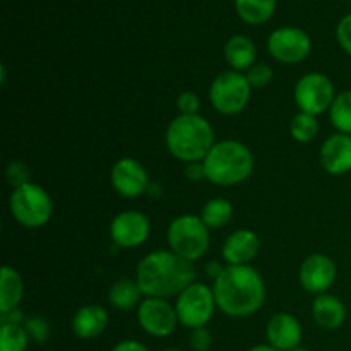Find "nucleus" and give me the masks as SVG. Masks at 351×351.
Instances as JSON below:
<instances>
[{
	"mask_svg": "<svg viewBox=\"0 0 351 351\" xmlns=\"http://www.w3.org/2000/svg\"><path fill=\"white\" fill-rule=\"evenodd\" d=\"M213 293L219 311L228 317L254 315L266 300V285L256 267L225 266L213 281Z\"/></svg>",
	"mask_w": 351,
	"mask_h": 351,
	"instance_id": "1",
	"label": "nucleus"
},
{
	"mask_svg": "<svg viewBox=\"0 0 351 351\" xmlns=\"http://www.w3.org/2000/svg\"><path fill=\"white\" fill-rule=\"evenodd\" d=\"M136 280L144 297L173 298L194 283L195 269L192 263L171 250H154L139 261Z\"/></svg>",
	"mask_w": 351,
	"mask_h": 351,
	"instance_id": "2",
	"label": "nucleus"
},
{
	"mask_svg": "<svg viewBox=\"0 0 351 351\" xmlns=\"http://www.w3.org/2000/svg\"><path fill=\"white\" fill-rule=\"evenodd\" d=\"M165 144L171 156L184 163L204 161L215 146V129L202 115H177L167 127Z\"/></svg>",
	"mask_w": 351,
	"mask_h": 351,
	"instance_id": "3",
	"label": "nucleus"
},
{
	"mask_svg": "<svg viewBox=\"0 0 351 351\" xmlns=\"http://www.w3.org/2000/svg\"><path fill=\"white\" fill-rule=\"evenodd\" d=\"M206 180L219 187H232L245 182L254 171V154L240 141L225 139L216 143L204 158Z\"/></svg>",
	"mask_w": 351,
	"mask_h": 351,
	"instance_id": "4",
	"label": "nucleus"
},
{
	"mask_svg": "<svg viewBox=\"0 0 351 351\" xmlns=\"http://www.w3.org/2000/svg\"><path fill=\"white\" fill-rule=\"evenodd\" d=\"M9 209L14 219L24 228H41L53 215V202L41 185L29 182L23 187L12 189Z\"/></svg>",
	"mask_w": 351,
	"mask_h": 351,
	"instance_id": "5",
	"label": "nucleus"
},
{
	"mask_svg": "<svg viewBox=\"0 0 351 351\" xmlns=\"http://www.w3.org/2000/svg\"><path fill=\"white\" fill-rule=\"evenodd\" d=\"M171 252L184 257L189 263L202 259L209 249V228L201 216L182 215L170 223L167 232Z\"/></svg>",
	"mask_w": 351,
	"mask_h": 351,
	"instance_id": "6",
	"label": "nucleus"
},
{
	"mask_svg": "<svg viewBox=\"0 0 351 351\" xmlns=\"http://www.w3.org/2000/svg\"><path fill=\"white\" fill-rule=\"evenodd\" d=\"M252 95L243 72L225 71L213 79L209 86V101L221 115H239L247 108Z\"/></svg>",
	"mask_w": 351,
	"mask_h": 351,
	"instance_id": "7",
	"label": "nucleus"
},
{
	"mask_svg": "<svg viewBox=\"0 0 351 351\" xmlns=\"http://www.w3.org/2000/svg\"><path fill=\"white\" fill-rule=\"evenodd\" d=\"M216 305L213 287L194 281L189 285L177 297L175 311H177L178 322L189 329L204 328L211 321Z\"/></svg>",
	"mask_w": 351,
	"mask_h": 351,
	"instance_id": "8",
	"label": "nucleus"
},
{
	"mask_svg": "<svg viewBox=\"0 0 351 351\" xmlns=\"http://www.w3.org/2000/svg\"><path fill=\"white\" fill-rule=\"evenodd\" d=\"M293 95L300 112L319 117L331 110L338 93L329 75L321 72H308L298 79Z\"/></svg>",
	"mask_w": 351,
	"mask_h": 351,
	"instance_id": "9",
	"label": "nucleus"
},
{
	"mask_svg": "<svg viewBox=\"0 0 351 351\" xmlns=\"http://www.w3.org/2000/svg\"><path fill=\"white\" fill-rule=\"evenodd\" d=\"M311 50V36L300 27H280L274 29L267 40V51L281 64H298L308 57Z\"/></svg>",
	"mask_w": 351,
	"mask_h": 351,
	"instance_id": "10",
	"label": "nucleus"
},
{
	"mask_svg": "<svg viewBox=\"0 0 351 351\" xmlns=\"http://www.w3.org/2000/svg\"><path fill=\"white\" fill-rule=\"evenodd\" d=\"M137 321L144 332L154 338H167L177 329L178 315L175 305L165 298L144 297L137 307Z\"/></svg>",
	"mask_w": 351,
	"mask_h": 351,
	"instance_id": "11",
	"label": "nucleus"
},
{
	"mask_svg": "<svg viewBox=\"0 0 351 351\" xmlns=\"http://www.w3.org/2000/svg\"><path fill=\"white\" fill-rule=\"evenodd\" d=\"M151 233V221L144 213L122 211L110 223V237L120 249H136L143 245Z\"/></svg>",
	"mask_w": 351,
	"mask_h": 351,
	"instance_id": "12",
	"label": "nucleus"
},
{
	"mask_svg": "<svg viewBox=\"0 0 351 351\" xmlns=\"http://www.w3.org/2000/svg\"><path fill=\"white\" fill-rule=\"evenodd\" d=\"M110 182L117 194L125 199H136L146 194L149 189V177L146 168L136 158H120L110 171Z\"/></svg>",
	"mask_w": 351,
	"mask_h": 351,
	"instance_id": "13",
	"label": "nucleus"
},
{
	"mask_svg": "<svg viewBox=\"0 0 351 351\" xmlns=\"http://www.w3.org/2000/svg\"><path fill=\"white\" fill-rule=\"evenodd\" d=\"M336 273V264L331 257L326 254H312L302 263L298 280L308 293L322 295L335 285Z\"/></svg>",
	"mask_w": 351,
	"mask_h": 351,
	"instance_id": "14",
	"label": "nucleus"
},
{
	"mask_svg": "<svg viewBox=\"0 0 351 351\" xmlns=\"http://www.w3.org/2000/svg\"><path fill=\"white\" fill-rule=\"evenodd\" d=\"M261 250V239L256 232L240 228L226 237L221 249V257L226 266H249Z\"/></svg>",
	"mask_w": 351,
	"mask_h": 351,
	"instance_id": "15",
	"label": "nucleus"
},
{
	"mask_svg": "<svg viewBox=\"0 0 351 351\" xmlns=\"http://www.w3.org/2000/svg\"><path fill=\"white\" fill-rule=\"evenodd\" d=\"M266 338L273 348L290 351L300 346L302 324L295 315L288 312H278L266 326Z\"/></svg>",
	"mask_w": 351,
	"mask_h": 351,
	"instance_id": "16",
	"label": "nucleus"
},
{
	"mask_svg": "<svg viewBox=\"0 0 351 351\" xmlns=\"http://www.w3.org/2000/svg\"><path fill=\"white\" fill-rule=\"evenodd\" d=\"M321 165L329 175H345L351 171V136L336 132L321 146Z\"/></svg>",
	"mask_w": 351,
	"mask_h": 351,
	"instance_id": "17",
	"label": "nucleus"
},
{
	"mask_svg": "<svg viewBox=\"0 0 351 351\" xmlns=\"http://www.w3.org/2000/svg\"><path fill=\"white\" fill-rule=\"evenodd\" d=\"M108 322V311L103 305L88 304L75 311L72 317V331L79 339H95L106 331Z\"/></svg>",
	"mask_w": 351,
	"mask_h": 351,
	"instance_id": "18",
	"label": "nucleus"
},
{
	"mask_svg": "<svg viewBox=\"0 0 351 351\" xmlns=\"http://www.w3.org/2000/svg\"><path fill=\"white\" fill-rule=\"evenodd\" d=\"M312 317L319 328L336 331L346 321V307L335 295L322 293L312 304Z\"/></svg>",
	"mask_w": 351,
	"mask_h": 351,
	"instance_id": "19",
	"label": "nucleus"
},
{
	"mask_svg": "<svg viewBox=\"0 0 351 351\" xmlns=\"http://www.w3.org/2000/svg\"><path fill=\"white\" fill-rule=\"evenodd\" d=\"M257 50L254 41L243 34H235L225 45V58L232 71L247 72L256 62Z\"/></svg>",
	"mask_w": 351,
	"mask_h": 351,
	"instance_id": "20",
	"label": "nucleus"
},
{
	"mask_svg": "<svg viewBox=\"0 0 351 351\" xmlns=\"http://www.w3.org/2000/svg\"><path fill=\"white\" fill-rule=\"evenodd\" d=\"M24 297L23 276L14 267L3 266L0 269V315L19 308Z\"/></svg>",
	"mask_w": 351,
	"mask_h": 351,
	"instance_id": "21",
	"label": "nucleus"
},
{
	"mask_svg": "<svg viewBox=\"0 0 351 351\" xmlns=\"http://www.w3.org/2000/svg\"><path fill=\"white\" fill-rule=\"evenodd\" d=\"M144 293L141 290L137 280H130V278H122V280L115 281L108 291V300L119 311H132V308L139 307L141 302L144 300Z\"/></svg>",
	"mask_w": 351,
	"mask_h": 351,
	"instance_id": "22",
	"label": "nucleus"
},
{
	"mask_svg": "<svg viewBox=\"0 0 351 351\" xmlns=\"http://www.w3.org/2000/svg\"><path fill=\"white\" fill-rule=\"evenodd\" d=\"M201 219L209 230L225 228L233 218V204L225 197L209 199L201 209Z\"/></svg>",
	"mask_w": 351,
	"mask_h": 351,
	"instance_id": "23",
	"label": "nucleus"
},
{
	"mask_svg": "<svg viewBox=\"0 0 351 351\" xmlns=\"http://www.w3.org/2000/svg\"><path fill=\"white\" fill-rule=\"evenodd\" d=\"M239 16L249 24H263L273 17L276 0H235Z\"/></svg>",
	"mask_w": 351,
	"mask_h": 351,
	"instance_id": "24",
	"label": "nucleus"
},
{
	"mask_svg": "<svg viewBox=\"0 0 351 351\" xmlns=\"http://www.w3.org/2000/svg\"><path fill=\"white\" fill-rule=\"evenodd\" d=\"M329 119L338 132L351 136V89L336 95L331 110H329Z\"/></svg>",
	"mask_w": 351,
	"mask_h": 351,
	"instance_id": "25",
	"label": "nucleus"
},
{
	"mask_svg": "<svg viewBox=\"0 0 351 351\" xmlns=\"http://www.w3.org/2000/svg\"><path fill=\"white\" fill-rule=\"evenodd\" d=\"M29 345V335L23 324L0 326V351H26Z\"/></svg>",
	"mask_w": 351,
	"mask_h": 351,
	"instance_id": "26",
	"label": "nucleus"
},
{
	"mask_svg": "<svg viewBox=\"0 0 351 351\" xmlns=\"http://www.w3.org/2000/svg\"><path fill=\"white\" fill-rule=\"evenodd\" d=\"M290 134L297 143L307 144L315 139L319 134V122L317 117L311 113L298 112L290 122Z\"/></svg>",
	"mask_w": 351,
	"mask_h": 351,
	"instance_id": "27",
	"label": "nucleus"
},
{
	"mask_svg": "<svg viewBox=\"0 0 351 351\" xmlns=\"http://www.w3.org/2000/svg\"><path fill=\"white\" fill-rule=\"evenodd\" d=\"M245 77L247 81H249L250 88L263 89L271 84V81H273L274 77V72L267 64H259V62H257V64H254L252 67L245 72Z\"/></svg>",
	"mask_w": 351,
	"mask_h": 351,
	"instance_id": "28",
	"label": "nucleus"
},
{
	"mask_svg": "<svg viewBox=\"0 0 351 351\" xmlns=\"http://www.w3.org/2000/svg\"><path fill=\"white\" fill-rule=\"evenodd\" d=\"M23 326L26 328L27 335H29V339H33V341L36 343H47L51 335L50 322H48L45 317H40V315L27 317Z\"/></svg>",
	"mask_w": 351,
	"mask_h": 351,
	"instance_id": "29",
	"label": "nucleus"
},
{
	"mask_svg": "<svg viewBox=\"0 0 351 351\" xmlns=\"http://www.w3.org/2000/svg\"><path fill=\"white\" fill-rule=\"evenodd\" d=\"M5 177L12 189L23 187V185L29 184V168L23 161H12L5 168Z\"/></svg>",
	"mask_w": 351,
	"mask_h": 351,
	"instance_id": "30",
	"label": "nucleus"
},
{
	"mask_svg": "<svg viewBox=\"0 0 351 351\" xmlns=\"http://www.w3.org/2000/svg\"><path fill=\"white\" fill-rule=\"evenodd\" d=\"M213 345V335L208 328L191 329L189 335V346L194 351H208Z\"/></svg>",
	"mask_w": 351,
	"mask_h": 351,
	"instance_id": "31",
	"label": "nucleus"
},
{
	"mask_svg": "<svg viewBox=\"0 0 351 351\" xmlns=\"http://www.w3.org/2000/svg\"><path fill=\"white\" fill-rule=\"evenodd\" d=\"M177 108L180 115H197L201 108V99L194 91H184L178 95Z\"/></svg>",
	"mask_w": 351,
	"mask_h": 351,
	"instance_id": "32",
	"label": "nucleus"
},
{
	"mask_svg": "<svg viewBox=\"0 0 351 351\" xmlns=\"http://www.w3.org/2000/svg\"><path fill=\"white\" fill-rule=\"evenodd\" d=\"M336 38L343 50L351 57V14H346L336 27Z\"/></svg>",
	"mask_w": 351,
	"mask_h": 351,
	"instance_id": "33",
	"label": "nucleus"
},
{
	"mask_svg": "<svg viewBox=\"0 0 351 351\" xmlns=\"http://www.w3.org/2000/svg\"><path fill=\"white\" fill-rule=\"evenodd\" d=\"M185 177H187V180H192V182L204 180L206 178L204 163H202V161H195V163L185 165Z\"/></svg>",
	"mask_w": 351,
	"mask_h": 351,
	"instance_id": "34",
	"label": "nucleus"
},
{
	"mask_svg": "<svg viewBox=\"0 0 351 351\" xmlns=\"http://www.w3.org/2000/svg\"><path fill=\"white\" fill-rule=\"evenodd\" d=\"M112 351H149L147 346H144L143 343L134 341V339H125V341H120L113 346Z\"/></svg>",
	"mask_w": 351,
	"mask_h": 351,
	"instance_id": "35",
	"label": "nucleus"
},
{
	"mask_svg": "<svg viewBox=\"0 0 351 351\" xmlns=\"http://www.w3.org/2000/svg\"><path fill=\"white\" fill-rule=\"evenodd\" d=\"M223 269H225V267H223L221 264L218 263V261H213V263H208V264H206V273H208V276L211 278L213 281L218 280L219 274L223 273Z\"/></svg>",
	"mask_w": 351,
	"mask_h": 351,
	"instance_id": "36",
	"label": "nucleus"
},
{
	"mask_svg": "<svg viewBox=\"0 0 351 351\" xmlns=\"http://www.w3.org/2000/svg\"><path fill=\"white\" fill-rule=\"evenodd\" d=\"M249 351H280V350L273 348L271 345H257V346H254V348H250Z\"/></svg>",
	"mask_w": 351,
	"mask_h": 351,
	"instance_id": "37",
	"label": "nucleus"
},
{
	"mask_svg": "<svg viewBox=\"0 0 351 351\" xmlns=\"http://www.w3.org/2000/svg\"><path fill=\"white\" fill-rule=\"evenodd\" d=\"M290 351H311V350H307V348H302V346H297V348H293V350H290Z\"/></svg>",
	"mask_w": 351,
	"mask_h": 351,
	"instance_id": "38",
	"label": "nucleus"
},
{
	"mask_svg": "<svg viewBox=\"0 0 351 351\" xmlns=\"http://www.w3.org/2000/svg\"><path fill=\"white\" fill-rule=\"evenodd\" d=\"M163 351H182V350H177V348H168V350H163Z\"/></svg>",
	"mask_w": 351,
	"mask_h": 351,
	"instance_id": "39",
	"label": "nucleus"
}]
</instances>
